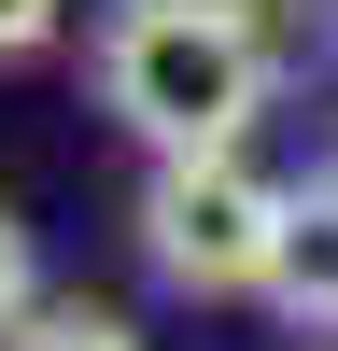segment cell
Wrapping results in <instances>:
<instances>
[{"instance_id": "obj_1", "label": "cell", "mask_w": 338, "mask_h": 351, "mask_svg": "<svg viewBox=\"0 0 338 351\" xmlns=\"http://www.w3.org/2000/svg\"><path fill=\"white\" fill-rule=\"evenodd\" d=\"M268 71H282V43L254 0H113V28H99V99L155 155L240 141L268 112Z\"/></svg>"}, {"instance_id": "obj_2", "label": "cell", "mask_w": 338, "mask_h": 351, "mask_svg": "<svg viewBox=\"0 0 338 351\" xmlns=\"http://www.w3.org/2000/svg\"><path fill=\"white\" fill-rule=\"evenodd\" d=\"M282 211H296V197H282L240 141H212V155H155L141 253H155V281H183V295H268Z\"/></svg>"}, {"instance_id": "obj_3", "label": "cell", "mask_w": 338, "mask_h": 351, "mask_svg": "<svg viewBox=\"0 0 338 351\" xmlns=\"http://www.w3.org/2000/svg\"><path fill=\"white\" fill-rule=\"evenodd\" d=\"M268 309H296V324H338V183L282 211V253H268Z\"/></svg>"}, {"instance_id": "obj_4", "label": "cell", "mask_w": 338, "mask_h": 351, "mask_svg": "<svg viewBox=\"0 0 338 351\" xmlns=\"http://www.w3.org/2000/svg\"><path fill=\"white\" fill-rule=\"evenodd\" d=\"M0 351H141L127 309H84V295H43L28 324H0Z\"/></svg>"}, {"instance_id": "obj_5", "label": "cell", "mask_w": 338, "mask_h": 351, "mask_svg": "<svg viewBox=\"0 0 338 351\" xmlns=\"http://www.w3.org/2000/svg\"><path fill=\"white\" fill-rule=\"evenodd\" d=\"M28 309H43V253H28V225L0 211V324H28Z\"/></svg>"}, {"instance_id": "obj_6", "label": "cell", "mask_w": 338, "mask_h": 351, "mask_svg": "<svg viewBox=\"0 0 338 351\" xmlns=\"http://www.w3.org/2000/svg\"><path fill=\"white\" fill-rule=\"evenodd\" d=\"M56 14H71V0H0V56H28V43H56Z\"/></svg>"}]
</instances>
